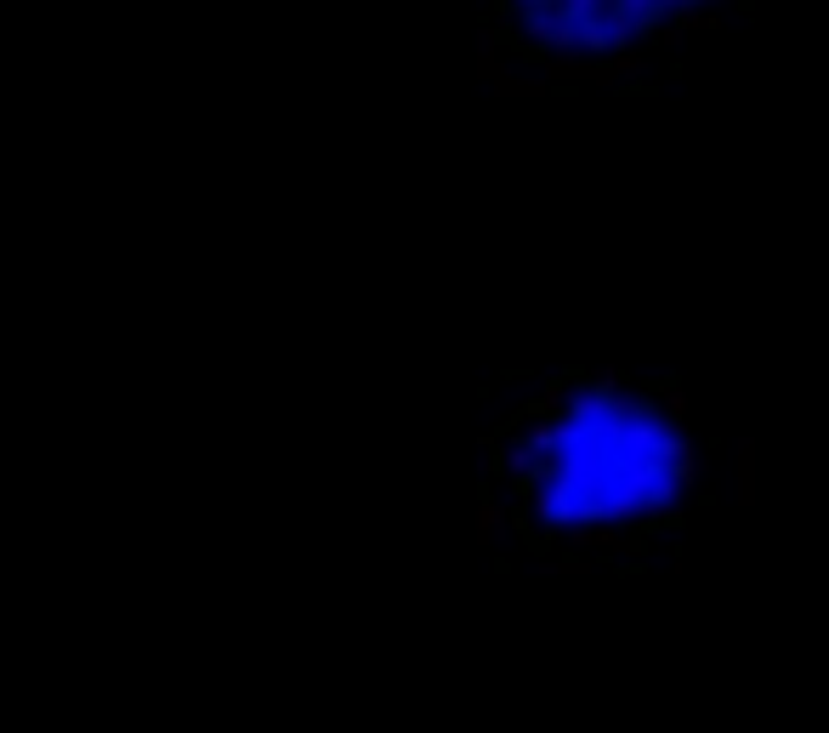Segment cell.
Here are the masks:
<instances>
[{"label":"cell","instance_id":"cell-2","mask_svg":"<svg viewBox=\"0 0 829 733\" xmlns=\"http://www.w3.org/2000/svg\"><path fill=\"white\" fill-rule=\"evenodd\" d=\"M506 529H512V512L494 501V495H483L478 501V541H494V535H506Z\"/></svg>","mask_w":829,"mask_h":733},{"label":"cell","instance_id":"cell-1","mask_svg":"<svg viewBox=\"0 0 829 733\" xmlns=\"http://www.w3.org/2000/svg\"><path fill=\"white\" fill-rule=\"evenodd\" d=\"M489 473L506 478L512 489H528V484L540 478V449H528L517 432H501V438L489 444Z\"/></svg>","mask_w":829,"mask_h":733},{"label":"cell","instance_id":"cell-3","mask_svg":"<svg viewBox=\"0 0 829 733\" xmlns=\"http://www.w3.org/2000/svg\"><path fill=\"white\" fill-rule=\"evenodd\" d=\"M739 466H733V473H739V507H750L755 501V444L750 438H739V455H733Z\"/></svg>","mask_w":829,"mask_h":733}]
</instances>
